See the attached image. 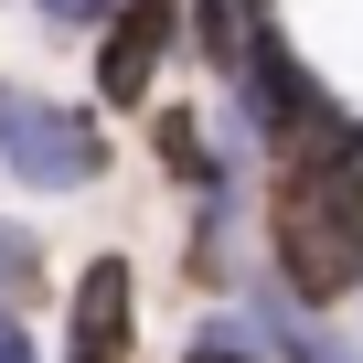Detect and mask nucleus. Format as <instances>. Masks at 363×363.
Masks as SVG:
<instances>
[{
  "mask_svg": "<svg viewBox=\"0 0 363 363\" xmlns=\"http://www.w3.org/2000/svg\"><path fill=\"white\" fill-rule=\"evenodd\" d=\"M160 43H171V0H118V22L96 43V96L107 107H139L150 75H160Z\"/></svg>",
  "mask_w": 363,
  "mask_h": 363,
  "instance_id": "7ed1b4c3",
  "label": "nucleus"
},
{
  "mask_svg": "<svg viewBox=\"0 0 363 363\" xmlns=\"http://www.w3.org/2000/svg\"><path fill=\"white\" fill-rule=\"evenodd\" d=\"M182 363H246V342H235V331H225V342L203 331V342H193V352H182Z\"/></svg>",
  "mask_w": 363,
  "mask_h": 363,
  "instance_id": "1a4fd4ad",
  "label": "nucleus"
},
{
  "mask_svg": "<svg viewBox=\"0 0 363 363\" xmlns=\"http://www.w3.org/2000/svg\"><path fill=\"white\" fill-rule=\"evenodd\" d=\"M75 352H139V278H128V257H96L75 278Z\"/></svg>",
  "mask_w": 363,
  "mask_h": 363,
  "instance_id": "20e7f679",
  "label": "nucleus"
},
{
  "mask_svg": "<svg viewBox=\"0 0 363 363\" xmlns=\"http://www.w3.org/2000/svg\"><path fill=\"white\" fill-rule=\"evenodd\" d=\"M193 54L214 75H235V54H246V11H235V0H193Z\"/></svg>",
  "mask_w": 363,
  "mask_h": 363,
  "instance_id": "39448f33",
  "label": "nucleus"
},
{
  "mask_svg": "<svg viewBox=\"0 0 363 363\" xmlns=\"http://www.w3.org/2000/svg\"><path fill=\"white\" fill-rule=\"evenodd\" d=\"M0 160H11V182H33V193H86L107 171V139L75 107L33 96V86H0Z\"/></svg>",
  "mask_w": 363,
  "mask_h": 363,
  "instance_id": "f03ea898",
  "label": "nucleus"
},
{
  "mask_svg": "<svg viewBox=\"0 0 363 363\" xmlns=\"http://www.w3.org/2000/svg\"><path fill=\"white\" fill-rule=\"evenodd\" d=\"M22 299H43V246L22 225H0V310H22Z\"/></svg>",
  "mask_w": 363,
  "mask_h": 363,
  "instance_id": "423d86ee",
  "label": "nucleus"
},
{
  "mask_svg": "<svg viewBox=\"0 0 363 363\" xmlns=\"http://www.w3.org/2000/svg\"><path fill=\"white\" fill-rule=\"evenodd\" d=\"M54 22H96V11H118V0H43Z\"/></svg>",
  "mask_w": 363,
  "mask_h": 363,
  "instance_id": "9d476101",
  "label": "nucleus"
},
{
  "mask_svg": "<svg viewBox=\"0 0 363 363\" xmlns=\"http://www.w3.org/2000/svg\"><path fill=\"white\" fill-rule=\"evenodd\" d=\"M75 363H128V352H75Z\"/></svg>",
  "mask_w": 363,
  "mask_h": 363,
  "instance_id": "f8f14e48",
  "label": "nucleus"
},
{
  "mask_svg": "<svg viewBox=\"0 0 363 363\" xmlns=\"http://www.w3.org/2000/svg\"><path fill=\"white\" fill-rule=\"evenodd\" d=\"M0 363H33V320H11V310H0Z\"/></svg>",
  "mask_w": 363,
  "mask_h": 363,
  "instance_id": "6e6552de",
  "label": "nucleus"
},
{
  "mask_svg": "<svg viewBox=\"0 0 363 363\" xmlns=\"http://www.w3.org/2000/svg\"><path fill=\"white\" fill-rule=\"evenodd\" d=\"M289 352H299V363H352V352H331V342H310V331H299Z\"/></svg>",
  "mask_w": 363,
  "mask_h": 363,
  "instance_id": "9b49d317",
  "label": "nucleus"
},
{
  "mask_svg": "<svg viewBox=\"0 0 363 363\" xmlns=\"http://www.w3.org/2000/svg\"><path fill=\"white\" fill-rule=\"evenodd\" d=\"M150 139H160V160H171L182 182H203V171H214V160H203V128H193V107H160V128H150Z\"/></svg>",
  "mask_w": 363,
  "mask_h": 363,
  "instance_id": "0eeeda50",
  "label": "nucleus"
},
{
  "mask_svg": "<svg viewBox=\"0 0 363 363\" xmlns=\"http://www.w3.org/2000/svg\"><path fill=\"white\" fill-rule=\"evenodd\" d=\"M267 235L289 289L320 310L342 289H363V160L342 150H289L278 160V193H267Z\"/></svg>",
  "mask_w": 363,
  "mask_h": 363,
  "instance_id": "f257e3e1",
  "label": "nucleus"
}]
</instances>
